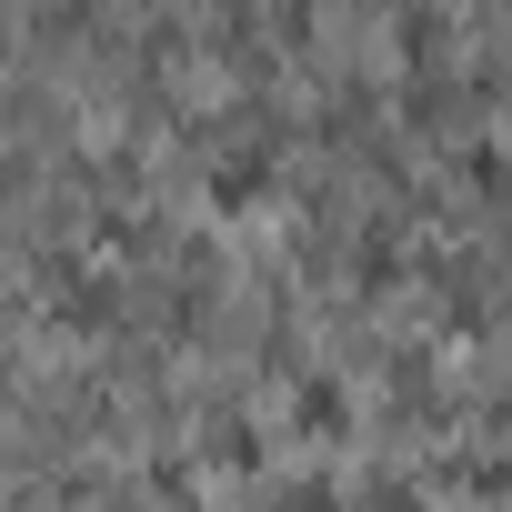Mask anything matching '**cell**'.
I'll return each mask as SVG.
<instances>
[{"instance_id": "1", "label": "cell", "mask_w": 512, "mask_h": 512, "mask_svg": "<svg viewBox=\"0 0 512 512\" xmlns=\"http://www.w3.org/2000/svg\"><path fill=\"white\" fill-rule=\"evenodd\" d=\"M211 201L221 211H251V201H262V161H221L211 171Z\"/></svg>"}]
</instances>
